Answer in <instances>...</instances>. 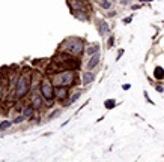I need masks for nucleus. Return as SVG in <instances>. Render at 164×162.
<instances>
[{
	"instance_id": "f8f14e48",
	"label": "nucleus",
	"mask_w": 164,
	"mask_h": 162,
	"mask_svg": "<svg viewBox=\"0 0 164 162\" xmlns=\"http://www.w3.org/2000/svg\"><path fill=\"white\" fill-rule=\"evenodd\" d=\"M32 114H33V107H27L23 113V116H26V119H27V117H32Z\"/></svg>"
},
{
	"instance_id": "f03ea898",
	"label": "nucleus",
	"mask_w": 164,
	"mask_h": 162,
	"mask_svg": "<svg viewBox=\"0 0 164 162\" xmlns=\"http://www.w3.org/2000/svg\"><path fill=\"white\" fill-rule=\"evenodd\" d=\"M29 87H30V77L29 75H21L17 81V87H15V98L20 99L23 98L26 93L29 92Z\"/></svg>"
},
{
	"instance_id": "f3484780",
	"label": "nucleus",
	"mask_w": 164,
	"mask_h": 162,
	"mask_svg": "<svg viewBox=\"0 0 164 162\" xmlns=\"http://www.w3.org/2000/svg\"><path fill=\"white\" fill-rule=\"evenodd\" d=\"M101 6L102 8H104V9H110V2H107V0H102V2H101Z\"/></svg>"
},
{
	"instance_id": "dca6fc26",
	"label": "nucleus",
	"mask_w": 164,
	"mask_h": 162,
	"mask_svg": "<svg viewBox=\"0 0 164 162\" xmlns=\"http://www.w3.org/2000/svg\"><path fill=\"white\" fill-rule=\"evenodd\" d=\"M79 98H80V93H75V95H74V96L71 98V101H69V102H68V105H71V104H74V102H75V101H77V99H79Z\"/></svg>"
},
{
	"instance_id": "9b49d317",
	"label": "nucleus",
	"mask_w": 164,
	"mask_h": 162,
	"mask_svg": "<svg viewBox=\"0 0 164 162\" xmlns=\"http://www.w3.org/2000/svg\"><path fill=\"white\" fill-rule=\"evenodd\" d=\"M71 8L74 9V11H75V9H81L83 8V3L81 2H77V0H72V2H71Z\"/></svg>"
},
{
	"instance_id": "6e6552de",
	"label": "nucleus",
	"mask_w": 164,
	"mask_h": 162,
	"mask_svg": "<svg viewBox=\"0 0 164 162\" xmlns=\"http://www.w3.org/2000/svg\"><path fill=\"white\" fill-rule=\"evenodd\" d=\"M93 74H90V72H86V74H83V84H89L93 81Z\"/></svg>"
},
{
	"instance_id": "7ed1b4c3",
	"label": "nucleus",
	"mask_w": 164,
	"mask_h": 162,
	"mask_svg": "<svg viewBox=\"0 0 164 162\" xmlns=\"http://www.w3.org/2000/svg\"><path fill=\"white\" fill-rule=\"evenodd\" d=\"M41 93L42 96L45 98L47 101V105H51L53 104V96H54V89H53V84H51L50 80H42L41 83Z\"/></svg>"
},
{
	"instance_id": "2eb2a0df",
	"label": "nucleus",
	"mask_w": 164,
	"mask_h": 162,
	"mask_svg": "<svg viewBox=\"0 0 164 162\" xmlns=\"http://www.w3.org/2000/svg\"><path fill=\"white\" fill-rule=\"evenodd\" d=\"M115 105H116V102L113 101V99H110V101L106 102V108H108V110H110V108H113Z\"/></svg>"
},
{
	"instance_id": "4be33fe9",
	"label": "nucleus",
	"mask_w": 164,
	"mask_h": 162,
	"mask_svg": "<svg viewBox=\"0 0 164 162\" xmlns=\"http://www.w3.org/2000/svg\"><path fill=\"white\" fill-rule=\"evenodd\" d=\"M142 3H145V2H152V0H140Z\"/></svg>"
},
{
	"instance_id": "4468645a",
	"label": "nucleus",
	"mask_w": 164,
	"mask_h": 162,
	"mask_svg": "<svg viewBox=\"0 0 164 162\" xmlns=\"http://www.w3.org/2000/svg\"><path fill=\"white\" fill-rule=\"evenodd\" d=\"M97 50H98V45H93V47H90L89 50H88V54H97Z\"/></svg>"
},
{
	"instance_id": "1a4fd4ad",
	"label": "nucleus",
	"mask_w": 164,
	"mask_h": 162,
	"mask_svg": "<svg viewBox=\"0 0 164 162\" xmlns=\"http://www.w3.org/2000/svg\"><path fill=\"white\" fill-rule=\"evenodd\" d=\"M98 26H99V35L104 36V35H107V33H108V26H107V23L101 21Z\"/></svg>"
},
{
	"instance_id": "aec40b11",
	"label": "nucleus",
	"mask_w": 164,
	"mask_h": 162,
	"mask_svg": "<svg viewBox=\"0 0 164 162\" xmlns=\"http://www.w3.org/2000/svg\"><path fill=\"white\" fill-rule=\"evenodd\" d=\"M129 87H131L129 84H124V87H122V89H124V90H129Z\"/></svg>"
},
{
	"instance_id": "6ab92c4d",
	"label": "nucleus",
	"mask_w": 164,
	"mask_h": 162,
	"mask_svg": "<svg viewBox=\"0 0 164 162\" xmlns=\"http://www.w3.org/2000/svg\"><path fill=\"white\" fill-rule=\"evenodd\" d=\"M75 15H77V18H81L83 21H86V17H84L83 12H75Z\"/></svg>"
},
{
	"instance_id": "ddd939ff",
	"label": "nucleus",
	"mask_w": 164,
	"mask_h": 162,
	"mask_svg": "<svg viewBox=\"0 0 164 162\" xmlns=\"http://www.w3.org/2000/svg\"><path fill=\"white\" fill-rule=\"evenodd\" d=\"M41 105V99H39V96L36 95L35 98H33V107H35V108H38Z\"/></svg>"
},
{
	"instance_id": "423d86ee",
	"label": "nucleus",
	"mask_w": 164,
	"mask_h": 162,
	"mask_svg": "<svg viewBox=\"0 0 164 162\" xmlns=\"http://www.w3.org/2000/svg\"><path fill=\"white\" fill-rule=\"evenodd\" d=\"M98 62H99V56H98V54H93V56L90 57V60H89V63H88V68L89 69L95 68V66L98 65Z\"/></svg>"
},
{
	"instance_id": "9d476101",
	"label": "nucleus",
	"mask_w": 164,
	"mask_h": 162,
	"mask_svg": "<svg viewBox=\"0 0 164 162\" xmlns=\"http://www.w3.org/2000/svg\"><path fill=\"white\" fill-rule=\"evenodd\" d=\"M11 125H12V122H9V120L2 122V123H0V131H6L8 128H11Z\"/></svg>"
},
{
	"instance_id": "39448f33",
	"label": "nucleus",
	"mask_w": 164,
	"mask_h": 162,
	"mask_svg": "<svg viewBox=\"0 0 164 162\" xmlns=\"http://www.w3.org/2000/svg\"><path fill=\"white\" fill-rule=\"evenodd\" d=\"M54 95L59 101H63V99H66V95H68V87L66 86H57L56 90H54Z\"/></svg>"
},
{
	"instance_id": "f257e3e1",
	"label": "nucleus",
	"mask_w": 164,
	"mask_h": 162,
	"mask_svg": "<svg viewBox=\"0 0 164 162\" xmlns=\"http://www.w3.org/2000/svg\"><path fill=\"white\" fill-rule=\"evenodd\" d=\"M62 50L68 54H72V56H80L83 53V41L77 39V38L66 39L62 44Z\"/></svg>"
},
{
	"instance_id": "0eeeda50",
	"label": "nucleus",
	"mask_w": 164,
	"mask_h": 162,
	"mask_svg": "<svg viewBox=\"0 0 164 162\" xmlns=\"http://www.w3.org/2000/svg\"><path fill=\"white\" fill-rule=\"evenodd\" d=\"M154 77L157 78V80H163L164 78V69L160 68V66H157V68H155V71H154Z\"/></svg>"
},
{
	"instance_id": "a211bd4d",
	"label": "nucleus",
	"mask_w": 164,
	"mask_h": 162,
	"mask_svg": "<svg viewBox=\"0 0 164 162\" xmlns=\"http://www.w3.org/2000/svg\"><path fill=\"white\" fill-rule=\"evenodd\" d=\"M24 119H26V116H20V117H17V119L14 120V123H21Z\"/></svg>"
},
{
	"instance_id": "412c9836",
	"label": "nucleus",
	"mask_w": 164,
	"mask_h": 162,
	"mask_svg": "<svg viewBox=\"0 0 164 162\" xmlns=\"http://www.w3.org/2000/svg\"><path fill=\"white\" fill-rule=\"evenodd\" d=\"M113 45V38H110V41H108V47H111Z\"/></svg>"
},
{
	"instance_id": "5701e85b",
	"label": "nucleus",
	"mask_w": 164,
	"mask_h": 162,
	"mask_svg": "<svg viewBox=\"0 0 164 162\" xmlns=\"http://www.w3.org/2000/svg\"><path fill=\"white\" fill-rule=\"evenodd\" d=\"M0 99H2V89H0Z\"/></svg>"
},
{
	"instance_id": "20e7f679",
	"label": "nucleus",
	"mask_w": 164,
	"mask_h": 162,
	"mask_svg": "<svg viewBox=\"0 0 164 162\" xmlns=\"http://www.w3.org/2000/svg\"><path fill=\"white\" fill-rule=\"evenodd\" d=\"M74 83V74L69 71V72H62L59 74L56 78H54V86H69Z\"/></svg>"
}]
</instances>
